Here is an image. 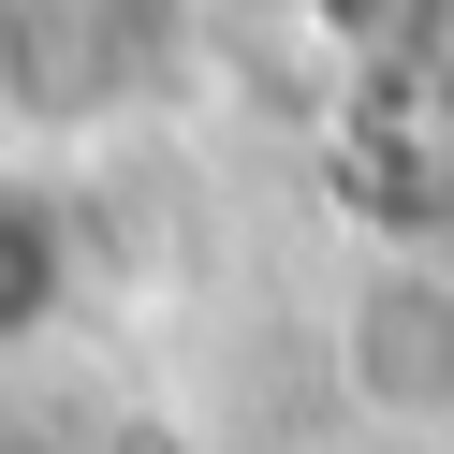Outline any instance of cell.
Masks as SVG:
<instances>
[{"label":"cell","instance_id":"1","mask_svg":"<svg viewBox=\"0 0 454 454\" xmlns=\"http://www.w3.org/2000/svg\"><path fill=\"white\" fill-rule=\"evenodd\" d=\"M147 74H161V15L147 0H0V118L30 132V161H44V132L132 118Z\"/></svg>","mask_w":454,"mask_h":454},{"label":"cell","instance_id":"2","mask_svg":"<svg viewBox=\"0 0 454 454\" xmlns=\"http://www.w3.org/2000/svg\"><path fill=\"white\" fill-rule=\"evenodd\" d=\"M337 381L366 395L381 425H425L440 440L454 425V264H366L352 294H337Z\"/></svg>","mask_w":454,"mask_h":454},{"label":"cell","instance_id":"3","mask_svg":"<svg viewBox=\"0 0 454 454\" xmlns=\"http://www.w3.org/2000/svg\"><path fill=\"white\" fill-rule=\"evenodd\" d=\"M89 323V206L59 161L0 147V366H44Z\"/></svg>","mask_w":454,"mask_h":454},{"label":"cell","instance_id":"4","mask_svg":"<svg viewBox=\"0 0 454 454\" xmlns=\"http://www.w3.org/2000/svg\"><path fill=\"white\" fill-rule=\"evenodd\" d=\"M411 103L454 132V0H425V15H411Z\"/></svg>","mask_w":454,"mask_h":454}]
</instances>
